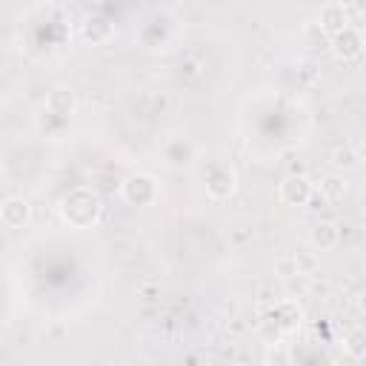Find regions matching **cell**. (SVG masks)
I'll list each match as a JSON object with an SVG mask.
<instances>
[{
  "label": "cell",
  "instance_id": "603a6c76",
  "mask_svg": "<svg viewBox=\"0 0 366 366\" xmlns=\"http://www.w3.org/2000/svg\"><path fill=\"white\" fill-rule=\"evenodd\" d=\"M363 269H366V263H363Z\"/></svg>",
  "mask_w": 366,
  "mask_h": 366
},
{
  "label": "cell",
  "instance_id": "277c9868",
  "mask_svg": "<svg viewBox=\"0 0 366 366\" xmlns=\"http://www.w3.org/2000/svg\"><path fill=\"white\" fill-rule=\"evenodd\" d=\"M277 194H280V200L286 206H306L312 200L315 189H312L306 174H286L280 180V186H277Z\"/></svg>",
  "mask_w": 366,
  "mask_h": 366
},
{
  "label": "cell",
  "instance_id": "ac0fdd59",
  "mask_svg": "<svg viewBox=\"0 0 366 366\" xmlns=\"http://www.w3.org/2000/svg\"><path fill=\"white\" fill-rule=\"evenodd\" d=\"M274 272L280 277H295L297 274V266H295V254H280L277 263H274Z\"/></svg>",
  "mask_w": 366,
  "mask_h": 366
},
{
  "label": "cell",
  "instance_id": "8fae6325",
  "mask_svg": "<svg viewBox=\"0 0 366 366\" xmlns=\"http://www.w3.org/2000/svg\"><path fill=\"white\" fill-rule=\"evenodd\" d=\"M309 237H312V246H315V249L329 252V249H335L337 240H340V226H335V223H329V220H320V223H315V229H312Z\"/></svg>",
  "mask_w": 366,
  "mask_h": 366
},
{
  "label": "cell",
  "instance_id": "7402d4cb",
  "mask_svg": "<svg viewBox=\"0 0 366 366\" xmlns=\"http://www.w3.org/2000/svg\"><path fill=\"white\" fill-rule=\"evenodd\" d=\"M363 217H366V203H363Z\"/></svg>",
  "mask_w": 366,
  "mask_h": 366
},
{
  "label": "cell",
  "instance_id": "d6986e66",
  "mask_svg": "<svg viewBox=\"0 0 366 366\" xmlns=\"http://www.w3.org/2000/svg\"><path fill=\"white\" fill-rule=\"evenodd\" d=\"M306 40H309L312 46H326L329 34L320 29V23H306Z\"/></svg>",
  "mask_w": 366,
  "mask_h": 366
},
{
  "label": "cell",
  "instance_id": "3957f363",
  "mask_svg": "<svg viewBox=\"0 0 366 366\" xmlns=\"http://www.w3.org/2000/svg\"><path fill=\"white\" fill-rule=\"evenodd\" d=\"M234 189H237V174H234V169L217 163V166H212V169L206 172V194H209V197L226 200V197L234 194Z\"/></svg>",
  "mask_w": 366,
  "mask_h": 366
},
{
  "label": "cell",
  "instance_id": "52a82bcc",
  "mask_svg": "<svg viewBox=\"0 0 366 366\" xmlns=\"http://www.w3.org/2000/svg\"><path fill=\"white\" fill-rule=\"evenodd\" d=\"M329 46H332V51H335L340 60H352V57H357V54L363 51L366 43H363V34H360L355 26H346L343 31L332 34Z\"/></svg>",
  "mask_w": 366,
  "mask_h": 366
},
{
  "label": "cell",
  "instance_id": "ffe728a7",
  "mask_svg": "<svg viewBox=\"0 0 366 366\" xmlns=\"http://www.w3.org/2000/svg\"><path fill=\"white\" fill-rule=\"evenodd\" d=\"M357 309L366 315V289H363V292H360V297H357Z\"/></svg>",
  "mask_w": 366,
  "mask_h": 366
},
{
  "label": "cell",
  "instance_id": "44dd1931",
  "mask_svg": "<svg viewBox=\"0 0 366 366\" xmlns=\"http://www.w3.org/2000/svg\"><path fill=\"white\" fill-rule=\"evenodd\" d=\"M357 157H360V163H366V140L360 143V149H357Z\"/></svg>",
  "mask_w": 366,
  "mask_h": 366
},
{
  "label": "cell",
  "instance_id": "ba28073f",
  "mask_svg": "<svg viewBox=\"0 0 366 366\" xmlns=\"http://www.w3.org/2000/svg\"><path fill=\"white\" fill-rule=\"evenodd\" d=\"M80 34H83L86 43L100 46V43H109V40H112L114 26H112V20H106V17H100V14H89V17L80 23Z\"/></svg>",
  "mask_w": 366,
  "mask_h": 366
},
{
  "label": "cell",
  "instance_id": "30bf717a",
  "mask_svg": "<svg viewBox=\"0 0 366 366\" xmlns=\"http://www.w3.org/2000/svg\"><path fill=\"white\" fill-rule=\"evenodd\" d=\"M272 317H274V326L280 332H295L300 326V320H303V312H300V306L295 300H277L274 309H272Z\"/></svg>",
  "mask_w": 366,
  "mask_h": 366
},
{
  "label": "cell",
  "instance_id": "7a4b0ae2",
  "mask_svg": "<svg viewBox=\"0 0 366 366\" xmlns=\"http://www.w3.org/2000/svg\"><path fill=\"white\" fill-rule=\"evenodd\" d=\"M120 194L129 206H152L157 200V180L146 172H137V174H129L120 186Z\"/></svg>",
  "mask_w": 366,
  "mask_h": 366
},
{
  "label": "cell",
  "instance_id": "2e32d148",
  "mask_svg": "<svg viewBox=\"0 0 366 366\" xmlns=\"http://www.w3.org/2000/svg\"><path fill=\"white\" fill-rule=\"evenodd\" d=\"M292 254H295V266H297V274H306V277H312V274L317 272L320 260H317V254H315V252L297 249V252H292Z\"/></svg>",
  "mask_w": 366,
  "mask_h": 366
},
{
  "label": "cell",
  "instance_id": "8992f818",
  "mask_svg": "<svg viewBox=\"0 0 366 366\" xmlns=\"http://www.w3.org/2000/svg\"><path fill=\"white\" fill-rule=\"evenodd\" d=\"M29 217H31V206L20 194H9L0 203V220L6 229H23L29 223Z\"/></svg>",
  "mask_w": 366,
  "mask_h": 366
},
{
  "label": "cell",
  "instance_id": "9c48e42d",
  "mask_svg": "<svg viewBox=\"0 0 366 366\" xmlns=\"http://www.w3.org/2000/svg\"><path fill=\"white\" fill-rule=\"evenodd\" d=\"M320 29L326 31V34H337V31H343L346 26H349V6H343V3H326L323 9H320Z\"/></svg>",
  "mask_w": 366,
  "mask_h": 366
},
{
  "label": "cell",
  "instance_id": "5bb4252c",
  "mask_svg": "<svg viewBox=\"0 0 366 366\" xmlns=\"http://www.w3.org/2000/svg\"><path fill=\"white\" fill-rule=\"evenodd\" d=\"M320 194H323V200H329V203L343 200V194H346V180H343L340 174L323 177V180H320Z\"/></svg>",
  "mask_w": 366,
  "mask_h": 366
},
{
  "label": "cell",
  "instance_id": "4fadbf2b",
  "mask_svg": "<svg viewBox=\"0 0 366 366\" xmlns=\"http://www.w3.org/2000/svg\"><path fill=\"white\" fill-rule=\"evenodd\" d=\"M329 163H332L335 172H349V169H355V166L360 163V157H357V149H352V146H337V149H332Z\"/></svg>",
  "mask_w": 366,
  "mask_h": 366
},
{
  "label": "cell",
  "instance_id": "e0dca14e",
  "mask_svg": "<svg viewBox=\"0 0 366 366\" xmlns=\"http://www.w3.org/2000/svg\"><path fill=\"white\" fill-rule=\"evenodd\" d=\"M263 366H292V352L283 343H274L263 355Z\"/></svg>",
  "mask_w": 366,
  "mask_h": 366
},
{
  "label": "cell",
  "instance_id": "6da1fadb",
  "mask_svg": "<svg viewBox=\"0 0 366 366\" xmlns=\"http://www.w3.org/2000/svg\"><path fill=\"white\" fill-rule=\"evenodd\" d=\"M100 212H103L100 194L89 186H74L60 200V217L71 229H92L100 220Z\"/></svg>",
  "mask_w": 366,
  "mask_h": 366
},
{
  "label": "cell",
  "instance_id": "7c38bea8",
  "mask_svg": "<svg viewBox=\"0 0 366 366\" xmlns=\"http://www.w3.org/2000/svg\"><path fill=\"white\" fill-rule=\"evenodd\" d=\"M163 154H166V163L169 166H189L192 157H194V146L186 137H174V140L166 143Z\"/></svg>",
  "mask_w": 366,
  "mask_h": 366
},
{
  "label": "cell",
  "instance_id": "5b68a950",
  "mask_svg": "<svg viewBox=\"0 0 366 366\" xmlns=\"http://www.w3.org/2000/svg\"><path fill=\"white\" fill-rule=\"evenodd\" d=\"M74 109H77V97H74V92H71L69 86H54V89H49L46 103H43V112H49V114L57 117V120H66V117L74 114Z\"/></svg>",
  "mask_w": 366,
  "mask_h": 366
},
{
  "label": "cell",
  "instance_id": "9a60e30c",
  "mask_svg": "<svg viewBox=\"0 0 366 366\" xmlns=\"http://www.w3.org/2000/svg\"><path fill=\"white\" fill-rule=\"evenodd\" d=\"M343 349L352 357H366V329H349L343 337Z\"/></svg>",
  "mask_w": 366,
  "mask_h": 366
}]
</instances>
